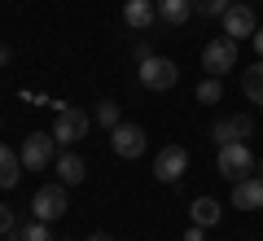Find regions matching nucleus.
I'll use <instances>...</instances> for the list:
<instances>
[{"label":"nucleus","mask_w":263,"mask_h":241,"mask_svg":"<svg viewBox=\"0 0 263 241\" xmlns=\"http://www.w3.org/2000/svg\"><path fill=\"white\" fill-rule=\"evenodd\" d=\"M31 215L44 219V224H53V219H62V215H66V184H62V180L35 189V197H31Z\"/></svg>","instance_id":"obj_6"},{"label":"nucleus","mask_w":263,"mask_h":241,"mask_svg":"<svg viewBox=\"0 0 263 241\" xmlns=\"http://www.w3.org/2000/svg\"><path fill=\"white\" fill-rule=\"evenodd\" d=\"M132 53H136V57H141V62H145V57H154V48L145 44V40H136V44H132Z\"/></svg>","instance_id":"obj_23"},{"label":"nucleus","mask_w":263,"mask_h":241,"mask_svg":"<svg viewBox=\"0 0 263 241\" xmlns=\"http://www.w3.org/2000/svg\"><path fill=\"white\" fill-rule=\"evenodd\" d=\"M9 57H13V53H9V44H0V66H9Z\"/></svg>","instance_id":"obj_26"},{"label":"nucleus","mask_w":263,"mask_h":241,"mask_svg":"<svg viewBox=\"0 0 263 241\" xmlns=\"http://www.w3.org/2000/svg\"><path fill=\"white\" fill-rule=\"evenodd\" d=\"M197 101H202V105L224 101V79H219V75H206V79L197 84Z\"/></svg>","instance_id":"obj_18"},{"label":"nucleus","mask_w":263,"mask_h":241,"mask_svg":"<svg viewBox=\"0 0 263 241\" xmlns=\"http://www.w3.org/2000/svg\"><path fill=\"white\" fill-rule=\"evenodd\" d=\"M88 241H114V237H110V232H92V237H88Z\"/></svg>","instance_id":"obj_27"},{"label":"nucleus","mask_w":263,"mask_h":241,"mask_svg":"<svg viewBox=\"0 0 263 241\" xmlns=\"http://www.w3.org/2000/svg\"><path fill=\"white\" fill-rule=\"evenodd\" d=\"M233 66H237V40L233 35H215L202 48V70L206 75H219L224 79V70H233Z\"/></svg>","instance_id":"obj_5"},{"label":"nucleus","mask_w":263,"mask_h":241,"mask_svg":"<svg viewBox=\"0 0 263 241\" xmlns=\"http://www.w3.org/2000/svg\"><path fill=\"white\" fill-rule=\"evenodd\" d=\"M189 219L202 224V228H215V224H219V202H215V197H197V202L189 206Z\"/></svg>","instance_id":"obj_16"},{"label":"nucleus","mask_w":263,"mask_h":241,"mask_svg":"<svg viewBox=\"0 0 263 241\" xmlns=\"http://www.w3.org/2000/svg\"><path fill=\"white\" fill-rule=\"evenodd\" d=\"M241 92H246V101L263 105V62H254L250 70H241Z\"/></svg>","instance_id":"obj_17"},{"label":"nucleus","mask_w":263,"mask_h":241,"mask_svg":"<svg viewBox=\"0 0 263 241\" xmlns=\"http://www.w3.org/2000/svg\"><path fill=\"white\" fill-rule=\"evenodd\" d=\"M219 176L224 180H246L254 176V154L246 149V140H228V145H219Z\"/></svg>","instance_id":"obj_2"},{"label":"nucleus","mask_w":263,"mask_h":241,"mask_svg":"<svg viewBox=\"0 0 263 241\" xmlns=\"http://www.w3.org/2000/svg\"><path fill=\"white\" fill-rule=\"evenodd\" d=\"M13 232H18V224H13V211L0 202V237H13Z\"/></svg>","instance_id":"obj_22"},{"label":"nucleus","mask_w":263,"mask_h":241,"mask_svg":"<svg viewBox=\"0 0 263 241\" xmlns=\"http://www.w3.org/2000/svg\"><path fill=\"white\" fill-rule=\"evenodd\" d=\"M202 232H206V228H202V224H193V228L184 232V241H202Z\"/></svg>","instance_id":"obj_24"},{"label":"nucleus","mask_w":263,"mask_h":241,"mask_svg":"<svg viewBox=\"0 0 263 241\" xmlns=\"http://www.w3.org/2000/svg\"><path fill=\"white\" fill-rule=\"evenodd\" d=\"M184 171H189V149L184 145H162L158 158H154V176H158L162 184H176Z\"/></svg>","instance_id":"obj_7"},{"label":"nucleus","mask_w":263,"mask_h":241,"mask_svg":"<svg viewBox=\"0 0 263 241\" xmlns=\"http://www.w3.org/2000/svg\"><path fill=\"white\" fill-rule=\"evenodd\" d=\"M254 5H246V0H233L228 5V13H224V35H233V40H250L254 35Z\"/></svg>","instance_id":"obj_9"},{"label":"nucleus","mask_w":263,"mask_h":241,"mask_svg":"<svg viewBox=\"0 0 263 241\" xmlns=\"http://www.w3.org/2000/svg\"><path fill=\"white\" fill-rule=\"evenodd\" d=\"M158 5V22L162 27H184L193 18V0H154Z\"/></svg>","instance_id":"obj_14"},{"label":"nucleus","mask_w":263,"mask_h":241,"mask_svg":"<svg viewBox=\"0 0 263 241\" xmlns=\"http://www.w3.org/2000/svg\"><path fill=\"white\" fill-rule=\"evenodd\" d=\"M233 206L237 211H263V176H246L233 184Z\"/></svg>","instance_id":"obj_11"},{"label":"nucleus","mask_w":263,"mask_h":241,"mask_svg":"<svg viewBox=\"0 0 263 241\" xmlns=\"http://www.w3.org/2000/svg\"><path fill=\"white\" fill-rule=\"evenodd\" d=\"M97 123H101L105 132H114V127H119V123H123L119 105H114V101H101V105H97Z\"/></svg>","instance_id":"obj_19"},{"label":"nucleus","mask_w":263,"mask_h":241,"mask_svg":"<svg viewBox=\"0 0 263 241\" xmlns=\"http://www.w3.org/2000/svg\"><path fill=\"white\" fill-rule=\"evenodd\" d=\"M110 145H114L119 158H141L145 145H149V136H145L141 123H119V127L110 132Z\"/></svg>","instance_id":"obj_8"},{"label":"nucleus","mask_w":263,"mask_h":241,"mask_svg":"<svg viewBox=\"0 0 263 241\" xmlns=\"http://www.w3.org/2000/svg\"><path fill=\"white\" fill-rule=\"evenodd\" d=\"M13 237H18V241H53V232H48L44 219H35V224H27V228H18Z\"/></svg>","instance_id":"obj_21"},{"label":"nucleus","mask_w":263,"mask_h":241,"mask_svg":"<svg viewBox=\"0 0 263 241\" xmlns=\"http://www.w3.org/2000/svg\"><path fill=\"white\" fill-rule=\"evenodd\" d=\"M136 75H141V84L149 88V92H171V88L180 84V66L171 62V57H158V53L145 57Z\"/></svg>","instance_id":"obj_1"},{"label":"nucleus","mask_w":263,"mask_h":241,"mask_svg":"<svg viewBox=\"0 0 263 241\" xmlns=\"http://www.w3.org/2000/svg\"><path fill=\"white\" fill-rule=\"evenodd\" d=\"M22 180V154H13L5 140H0V189H13Z\"/></svg>","instance_id":"obj_15"},{"label":"nucleus","mask_w":263,"mask_h":241,"mask_svg":"<svg viewBox=\"0 0 263 241\" xmlns=\"http://www.w3.org/2000/svg\"><path fill=\"white\" fill-rule=\"evenodd\" d=\"M123 22L132 31H149L158 22V5L154 0H123Z\"/></svg>","instance_id":"obj_12"},{"label":"nucleus","mask_w":263,"mask_h":241,"mask_svg":"<svg viewBox=\"0 0 263 241\" xmlns=\"http://www.w3.org/2000/svg\"><path fill=\"white\" fill-rule=\"evenodd\" d=\"M250 132H254L250 114H228V119H219L215 127H211V136H215L219 145H228V140H250Z\"/></svg>","instance_id":"obj_10"},{"label":"nucleus","mask_w":263,"mask_h":241,"mask_svg":"<svg viewBox=\"0 0 263 241\" xmlns=\"http://www.w3.org/2000/svg\"><path fill=\"white\" fill-rule=\"evenodd\" d=\"M57 180H62L66 189H75V184H84V176H88V167H84V158L75 154V149H62V154H57Z\"/></svg>","instance_id":"obj_13"},{"label":"nucleus","mask_w":263,"mask_h":241,"mask_svg":"<svg viewBox=\"0 0 263 241\" xmlns=\"http://www.w3.org/2000/svg\"><path fill=\"white\" fill-rule=\"evenodd\" d=\"M228 5L233 0H193V13H202V18H224Z\"/></svg>","instance_id":"obj_20"},{"label":"nucleus","mask_w":263,"mask_h":241,"mask_svg":"<svg viewBox=\"0 0 263 241\" xmlns=\"http://www.w3.org/2000/svg\"><path fill=\"white\" fill-rule=\"evenodd\" d=\"M53 136H57L62 149L79 145V140L88 136V114L79 110V105H62V110H57V123H53Z\"/></svg>","instance_id":"obj_4"},{"label":"nucleus","mask_w":263,"mask_h":241,"mask_svg":"<svg viewBox=\"0 0 263 241\" xmlns=\"http://www.w3.org/2000/svg\"><path fill=\"white\" fill-rule=\"evenodd\" d=\"M250 40H254V53H259V57H263V27H259V31H254V35H250Z\"/></svg>","instance_id":"obj_25"},{"label":"nucleus","mask_w":263,"mask_h":241,"mask_svg":"<svg viewBox=\"0 0 263 241\" xmlns=\"http://www.w3.org/2000/svg\"><path fill=\"white\" fill-rule=\"evenodd\" d=\"M254 176H263V162H259V167H254Z\"/></svg>","instance_id":"obj_28"},{"label":"nucleus","mask_w":263,"mask_h":241,"mask_svg":"<svg viewBox=\"0 0 263 241\" xmlns=\"http://www.w3.org/2000/svg\"><path fill=\"white\" fill-rule=\"evenodd\" d=\"M57 136L53 132H31L27 140H22V167H31V171H44L48 162H57Z\"/></svg>","instance_id":"obj_3"}]
</instances>
